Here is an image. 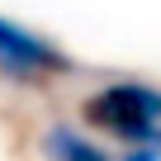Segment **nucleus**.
I'll list each match as a JSON object with an SVG mask.
<instances>
[{"label": "nucleus", "mask_w": 161, "mask_h": 161, "mask_svg": "<svg viewBox=\"0 0 161 161\" xmlns=\"http://www.w3.org/2000/svg\"><path fill=\"white\" fill-rule=\"evenodd\" d=\"M80 114H86L90 128L137 147L161 133V90L147 86V80H109L80 104Z\"/></svg>", "instance_id": "nucleus-1"}, {"label": "nucleus", "mask_w": 161, "mask_h": 161, "mask_svg": "<svg viewBox=\"0 0 161 161\" xmlns=\"http://www.w3.org/2000/svg\"><path fill=\"white\" fill-rule=\"evenodd\" d=\"M71 57L47 43L43 33H33L29 24H14L0 14V76L10 80H47V76H66Z\"/></svg>", "instance_id": "nucleus-2"}, {"label": "nucleus", "mask_w": 161, "mask_h": 161, "mask_svg": "<svg viewBox=\"0 0 161 161\" xmlns=\"http://www.w3.org/2000/svg\"><path fill=\"white\" fill-rule=\"evenodd\" d=\"M43 152H47L52 161H114L100 142L80 137V133H76V128H66V123H57V128H47V133H43Z\"/></svg>", "instance_id": "nucleus-3"}]
</instances>
